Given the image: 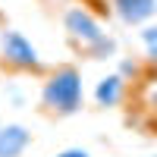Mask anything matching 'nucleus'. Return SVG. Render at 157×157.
<instances>
[{
  "mask_svg": "<svg viewBox=\"0 0 157 157\" xmlns=\"http://www.w3.org/2000/svg\"><path fill=\"white\" fill-rule=\"evenodd\" d=\"M141 44H145V54L157 63V25H148V29L141 32Z\"/></svg>",
  "mask_w": 157,
  "mask_h": 157,
  "instance_id": "0eeeda50",
  "label": "nucleus"
},
{
  "mask_svg": "<svg viewBox=\"0 0 157 157\" xmlns=\"http://www.w3.org/2000/svg\"><path fill=\"white\" fill-rule=\"evenodd\" d=\"M29 145H32V132L22 123L0 126V157H22Z\"/></svg>",
  "mask_w": 157,
  "mask_h": 157,
  "instance_id": "20e7f679",
  "label": "nucleus"
},
{
  "mask_svg": "<svg viewBox=\"0 0 157 157\" xmlns=\"http://www.w3.org/2000/svg\"><path fill=\"white\" fill-rule=\"evenodd\" d=\"M82 75L75 66H57L41 85V107L50 116H69L82 107Z\"/></svg>",
  "mask_w": 157,
  "mask_h": 157,
  "instance_id": "f257e3e1",
  "label": "nucleus"
},
{
  "mask_svg": "<svg viewBox=\"0 0 157 157\" xmlns=\"http://www.w3.org/2000/svg\"><path fill=\"white\" fill-rule=\"evenodd\" d=\"M63 29H66V35L72 38V44L78 50H85V54H91V57H107L116 47L113 38H107L101 32L94 13H88L85 6H69L63 13Z\"/></svg>",
  "mask_w": 157,
  "mask_h": 157,
  "instance_id": "f03ea898",
  "label": "nucleus"
},
{
  "mask_svg": "<svg viewBox=\"0 0 157 157\" xmlns=\"http://www.w3.org/2000/svg\"><path fill=\"white\" fill-rule=\"evenodd\" d=\"M0 60H3V66L13 69V72H41L44 69L38 47L16 29L0 32Z\"/></svg>",
  "mask_w": 157,
  "mask_h": 157,
  "instance_id": "7ed1b4c3",
  "label": "nucleus"
},
{
  "mask_svg": "<svg viewBox=\"0 0 157 157\" xmlns=\"http://www.w3.org/2000/svg\"><path fill=\"white\" fill-rule=\"evenodd\" d=\"M151 104H154V110H157V91H154V94H151Z\"/></svg>",
  "mask_w": 157,
  "mask_h": 157,
  "instance_id": "9d476101",
  "label": "nucleus"
},
{
  "mask_svg": "<svg viewBox=\"0 0 157 157\" xmlns=\"http://www.w3.org/2000/svg\"><path fill=\"white\" fill-rule=\"evenodd\" d=\"M113 13L126 25H141L157 16V0H113Z\"/></svg>",
  "mask_w": 157,
  "mask_h": 157,
  "instance_id": "39448f33",
  "label": "nucleus"
},
{
  "mask_svg": "<svg viewBox=\"0 0 157 157\" xmlns=\"http://www.w3.org/2000/svg\"><path fill=\"white\" fill-rule=\"evenodd\" d=\"M82 6H85V10H88V6H94L98 16H107V13L113 10V6H107V0H82Z\"/></svg>",
  "mask_w": 157,
  "mask_h": 157,
  "instance_id": "6e6552de",
  "label": "nucleus"
},
{
  "mask_svg": "<svg viewBox=\"0 0 157 157\" xmlns=\"http://www.w3.org/2000/svg\"><path fill=\"white\" fill-rule=\"evenodd\" d=\"M123 91H126V82L120 72H113L107 78H101L98 88H94V101L101 104V107H116V104L123 101Z\"/></svg>",
  "mask_w": 157,
  "mask_h": 157,
  "instance_id": "423d86ee",
  "label": "nucleus"
},
{
  "mask_svg": "<svg viewBox=\"0 0 157 157\" xmlns=\"http://www.w3.org/2000/svg\"><path fill=\"white\" fill-rule=\"evenodd\" d=\"M57 157H91V154H88L85 148H69V151H60Z\"/></svg>",
  "mask_w": 157,
  "mask_h": 157,
  "instance_id": "1a4fd4ad",
  "label": "nucleus"
}]
</instances>
